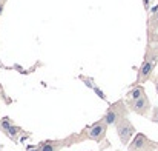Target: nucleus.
<instances>
[{"mask_svg": "<svg viewBox=\"0 0 158 151\" xmlns=\"http://www.w3.org/2000/svg\"><path fill=\"white\" fill-rule=\"evenodd\" d=\"M158 63V48H152L151 45L148 47L144 60L141 63V66L138 68L137 73V80L134 85H143L144 82H148L149 79H152V74L155 71V66Z\"/></svg>", "mask_w": 158, "mask_h": 151, "instance_id": "f257e3e1", "label": "nucleus"}, {"mask_svg": "<svg viewBox=\"0 0 158 151\" xmlns=\"http://www.w3.org/2000/svg\"><path fill=\"white\" fill-rule=\"evenodd\" d=\"M129 113H131V111H129V108H127L124 99H120V100L114 102V103H110V105L107 106L105 116H103V120L106 122L107 127H112V125L115 127L121 119L127 117Z\"/></svg>", "mask_w": 158, "mask_h": 151, "instance_id": "f03ea898", "label": "nucleus"}, {"mask_svg": "<svg viewBox=\"0 0 158 151\" xmlns=\"http://www.w3.org/2000/svg\"><path fill=\"white\" fill-rule=\"evenodd\" d=\"M106 133H107V125H106V122L102 117L100 120H97L92 125L86 127L83 130V133L78 134V140L81 142V140L88 139V140H94L97 144H103L106 140Z\"/></svg>", "mask_w": 158, "mask_h": 151, "instance_id": "7ed1b4c3", "label": "nucleus"}, {"mask_svg": "<svg viewBox=\"0 0 158 151\" xmlns=\"http://www.w3.org/2000/svg\"><path fill=\"white\" fill-rule=\"evenodd\" d=\"M0 131L5 133V134L8 136V139H11L14 144H19V142H20V136L29 137V136H28L29 133H26L22 127L15 125L14 120H12L11 117H8V116L0 117Z\"/></svg>", "mask_w": 158, "mask_h": 151, "instance_id": "20e7f679", "label": "nucleus"}, {"mask_svg": "<svg viewBox=\"0 0 158 151\" xmlns=\"http://www.w3.org/2000/svg\"><path fill=\"white\" fill-rule=\"evenodd\" d=\"M115 131H117V136L121 142V145H129L131 140L134 139V136L137 134V130L134 127V123L129 120V117H124L121 119L117 125H115Z\"/></svg>", "mask_w": 158, "mask_h": 151, "instance_id": "39448f33", "label": "nucleus"}, {"mask_svg": "<svg viewBox=\"0 0 158 151\" xmlns=\"http://www.w3.org/2000/svg\"><path fill=\"white\" fill-rule=\"evenodd\" d=\"M126 105H127L131 113L138 114V116H144V117L149 116V111H151V106H152L148 94H144V96H141L140 99H135V100H127Z\"/></svg>", "mask_w": 158, "mask_h": 151, "instance_id": "423d86ee", "label": "nucleus"}, {"mask_svg": "<svg viewBox=\"0 0 158 151\" xmlns=\"http://www.w3.org/2000/svg\"><path fill=\"white\" fill-rule=\"evenodd\" d=\"M154 150V142L148 139L146 134L137 133L131 144L127 145V151H152Z\"/></svg>", "mask_w": 158, "mask_h": 151, "instance_id": "0eeeda50", "label": "nucleus"}, {"mask_svg": "<svg viewBox=\"0 0 158 151\" xmlns=\"http://www.w3.org/2000/svg\"><path fill=\"white\" fill-rule=\"evenodd\" d=\"M40 151H60L61 148H64V142L61 140H43L39 144Z\"/></svg>", "mask_w": 158, "mask_h": 151, "instance_id": "6e6552de", "label": "nucleus"}, {"mask_svg": "<svg viewBox=\"0 0 158 151\" xmlns=\"http://www.w3.org/2000/svg\"><path fill=\"white\" fill-rule=\"evenodd\" d=\"M78 79H80V80H81V82H83V83H85V85H86V87L89 88V90H92V91H94V93H95V94H97V96H98V97L102 99V100L107 102V96H106L105 93H103V91H102V90H100V88H98V87H97V85H95V83H94V82H92L91 79H89V77L80 76Z\"/></svg>", "mask_w": 158, "mask_h": 151, "instance_id": "1a4fd4ad", "label": "nucleus"}, {"mask_svg": "<svg viewBox=\"0 0 158 151\" xmlns=\"http://www.w3.org/2000/svg\"><path fill=\"white\" fill-rule=\"evenodd\" d=\"M146 94V90H144V87H141V85H132V88L127 91V94H126V99L124 100H135V99H140L141 96H144Z\"/></svg>", "mask_w": 158, "mask_h": 151, "instance_id": "9d476101", "label": "nucleus"}, {"mask_svg": "<svg viewBox=\"0 0 158 151\" xmlns=\"http://www.w3.org/2000/svg\"><path fill=\"white\" fill-rule=\"evenodd\" d=\"M148 23H149V26H151V28L158 29V6L154 9V14H152V17H151V20H149Z\"/></svg>", "mask_w": 158, "mask_h": 151, "instance_id": "9b49d317", "label": "nucleus"}, {"mask_svg": "<svg viewBox=\"0 0 158 151\" xmlns=\"http://www.w3.org/2000/svg\"><path fill=\"white\" fill-rule=\"evenodd\" d=\"M0 97H2V100L5 102V105H11L12 100L9 99V96L5 93V88H3V85H2V80H0Z\"/></svg>", "mask_w": 158, "mask_h": 151, "instance_id": "f8f14e48", "label": "nucleus"}, {"mask_svg": "<svg viewBox=\"0 0 158 151\" xmlns=\"http://www.w3.org/2000/svg\"><path fill=\"white\" fill-rule=\"evenodd\" d=\"M151 120L154 122V123H158V105L152 109V114H151Z\"/></svg>", "mask_w": 158, "mask_h": 151, "instance_id": "ddd939ff", "label": "nucleus"}, {"mask_svg": "<svg viewBox=\"0 0 158 151\" xmlns=\"http://www.w3.org/2000/svg\"><path fill=\"white\" fill-rule=\"evenodd\" d=\"M26 151H40V147L39 145H28Z\"/></svg>", "mask_w": 158, "mask_h": 151, "instance_id": "4468645a", "label": "nucleus"}, {"mask_svg": "<svg viewBox=\"0 0 158 151\" xmlns=\"http://www.w3.org/2000/svg\"><path fill=\"white\" fill-rule=\"evenodd\" d=\"M143 6H144L146 11H149V8H151V0H143Z\"/></svg>", "mask_w": 158, "mask_h": 151, "instance_id": "2eb2a0df", "label": "nucleus"}, {"mask_svg": "<svg viewBox=\"0 0 158 151\" xmlns=\"http://www.w3.org/2000/svg\"><path fill=\"white\" fill-rule=\"evenodd\" d=\"M152 82H154V85H155V91H157V94H158V76L152 79Z\"/></svg>", "mask_w": 158, "mask_h": 151, "instance_id": "dca6fc26", "label": "nucleus"}, {"mask_svg": "<svg viewBox=\"0 0 158 151\" xmlns=\"http://www.w3.org/2000/svg\"><path fill=\"white\" fill-rule=\"evenodd\" d=\"M3 9H5V3H0V17H2V12H3Z\"/></svg>", "mask_w": 158, "mask_h": 151, "instance_id": "f3484780", "label": "nucleus"}, {"mask_svg": "<svg viewBox=\"0 0 158 151\" xmlns=\"http://www.w3.org/2000/svg\"><path fill=\"white\" fill-rule=\"evenodd\" d=\"M0 3H6V0H0Z\"/></svg>", "mask_w": 158, "mask_h": 151, "instance_id": "a211bd4d", "label": "nucleus"}]
</instances>
